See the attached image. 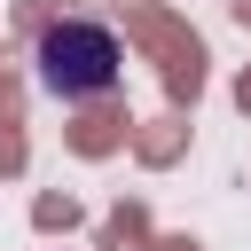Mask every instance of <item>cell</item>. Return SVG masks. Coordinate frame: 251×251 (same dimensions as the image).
I'll return each instance as SVG.
<instances>
[{
    "instance_id": "6da1fadb",
    "label": "cell",
    "mask_w": 251,
    "mask_h": 251,
    "mask_svg": "<svg viewBox=\"0 0 251 251\" xmlns=\"http://www.w3.org/2000/svg\"><path fill=\"white\" fill-rule=\"evenodd\" d=\"M31 71H39V86H47L55 102L86 110V102H110V94L126 86V47H118V31L94 24V16H55V24L39 31V47H31Z\"/></svg>"
}]
</instances>
